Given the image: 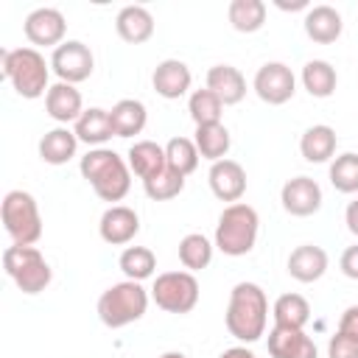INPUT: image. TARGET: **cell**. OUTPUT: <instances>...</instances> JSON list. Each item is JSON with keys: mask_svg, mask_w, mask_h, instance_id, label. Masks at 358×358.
Instances as JSON below:
<instances>
[{"mask_svg": "<svg viewBox=\"0 0 358 358\" xmlns=\"http://www.w3.org/2000/svg\"><path fill=\"white\" fill-rule=\"evenodd\" d=\"M336 84H338V76H336V67L324 59H310L305 62L302 67V87L308 90L310 98H330L336 92Z\"/></svg>", "mask_w": 358, "mask_h": 358, "instance_id": "cell-28", "label": "cell"}, {"mask_svg": "<svg viewBox=\"0 0 358 358\" xmlns=\"http://www.w3.org/2000/svg\"><path fill=\"white\" fill-rule=\"evenodd\" d=\"M336 145H338L336 129L327 126V123L308 126L302 131V137H299V154L305 157V162H327V159H333Z\"/></svg>", "mask_w": 358, "mask_h": 358, "instance_id": "cell-24", "label": "cell"}, {"mask_svg": "<svg viewBox=\"0 0 358 358\" xmlns=\"http://www.w3.org/2000/svg\"><path fill=\"white\" fill-rule=\"evenodd\" d=\"M76 148H78V137L73 129L67 126H56L50 131L42 134L39 140V159L48 162V165H64L76 157Z\"/></svg>", "mask_w": 358, "mask_h": 358, "instance_id": "cell-25", "label": "cell"}, {"mask_svg": "<svg viewBox=\"0 0 358 358\" xmlns=\"http://www.w3.org/2000/svg\"><path fill=\"white\" fill-rule=\"evenodd\" d=\"M327 358H358V338L336 330L327 341Z\"/></svg>", "mask_w": 358, "mask_h": 358, "instance_id": "cell-37", "label": "cell"}, {"mask_svg": "<svg viewBox=\"0 0 358 358\" xmlns=\"http://www.w3.org/2000/svg\"><path fill=\"white\" fill-rule=\"evenodd\" d=\"M257 229H260L257 210L246 201H235V204H227L224 213L218 215L213 243H215L218 252H224L229 257H243L255 249Z\"/></svg>", "mask_w": 358, "mask_h": 358, "instance_id": "cell-4", "label": "cell"}, {"mask_svg": "<svg viewBox=\"0 0 358 358\" xmlns=\"http://www.w3.org/2000/svg\"><path fill=\"white\" fill-rule=\"evenodd\" d=\"M73 131H76L78 143H87L92 148H103V143L109 137H115L112 120H109V109H101V106L84 109L81 117L73 123Z\"/></svg>", "mask_w": 358, "mask_h": 358, "instance_id": "cell-23", "label": "cell"}, {"mask_svg": "<svg viewBox=\"0 0 358 358\" xmlns=\"http://www.w3.org/2000/svg\"><path fill=\"white\" fill-rule=\"evenodd\" d=\"M257 98L268 106H282L294 98L296 92V78L291 73L288 64L282 62H266L263 67H257L255 73V81H252Z\"/></svg>", "mask_w": 358, "mask_h": 358, "instance_id": "cell-10", "label": "cell"}, {"mask_svg": "<svg viewBox=\"0 0 358 358\" xmlns=\"http://www.w3.org/2000/svg\"><path fill=\"white\" fill-rule=\"evenodd\" d=\"M115 31L129 45H143L154 36V17L145 6H123L115 17Z\"/></svg>", "mask_w": 358, "mask_h": 358, "instance_id": "cell-19", "label": "cell"}, {"mask_svg": "<svg viewBox=\"0 0 358 358\" xmlns=\"http://www.w3.org/2000/svg\"><path fill=\"white\" fill-rule=\"evenodd\" d=\"M187 112H190V117H193V123H196V126L221 123L224 103L218 101V95H215V92H210V90L204 87V90H193V92H190Z\"/></svg>", "mask_w": 358, "mask_h": 358, "instance_id": "cell-34", "label": "cell"}, {"mask_svg": "<svg viewBox=\"0 0 358 358\" xmlns=\"http://www.w3.org/2000/svg\"><path fill=\"white\" fill-rule=\"evenodd\" d=\"M109 120H112V131L115 137H134L145 129L148 123V112L145 103L137 98H123L109 109Z\"/></svg>", "mask_w": 358, "mask_h": 358, "instance_id": "cell-26", "label": "cell"}, {"mask_svg": "<svg viewBox=\"0 0 358 358\" xmlns=\"http://www.w3.org/2000/svg\"><path fill=\"white\" fill-rule=\"evenodd\" d=\"M327 252L316 243H302L296 246L291 255H288V274L296 280V282H316L324 277L327 271Z\"/></svg>", "mask_w": 358, "mask_h": 358, "instance_id": "cell-18", "label": "cell"}, {"mask_svg": "<svg viewBox=\"0 0 358 358\" xmlns=\"http://www.w3.org/2000/svg\"><path fill=\"white\" fill-rule=\"evenodd\" d=\"M50 70L59 76V81L67 84H81L92 76L95 70V56L92 50L78 42V39H64L59 48H53L50 53Z\"/></svg>", "mask_w": 358, "mask_h": 358, "instance_id": "cell-9", "label": "cell"}, {"mask_svg": "<svg viewBox=\"0 0 358 358\" xmlns=\"http://www.w3.org/2000/svg\"><path fill=\"white\" fill-rule=\"evenodd\" d=\"M0 64H3V76L11 81L14 92L20 98H39L48 95L50 84V64L45 62V56L36 48H14V50H3L0 53Z\"/></svg>", "mask_w": 358, "mask_h": 358, "instance_id": "cell-3", "label": "cell"}, {"mask_svg": "<svg viewBox=\"0 0 358 358\" xmlns=\"http://www.w3.org/2000/svg\"><path fill=\"white\" fill-rule=\"evenodd\" d=\"M274 6H277V8H282V11H299V8H305V11H308V8H310V6H308V0H294V3L274 0Z\"/></svg>", "mask_w": 358, "mask_h": 358, "instance_id": "cell-42", "label": "cell"}, {"mask_svg": "<svg viewBox=\"0 0 358 358\" xmlns=\"http://www.w3.org/2000/svg\"><path fill=\"white\" fill-rule=\"evenodd\" d=\"M151 299L165 313H190L199 305V280L193 271H162L154 280Z\"/></svg>", "mask_w": 358, "mask_h": 358, "instance_id": "cell-8", "label": "cell"}, {"mask_svg": "<svg viewBox=\"0 0 358 358\" xmlns=\"http://www.w3.org/2000/svg\"><path fill=\"white\" fill-rule=\"evenodd\" d=\"M280 201H282V210L288 215L308 218V215L319 213V207H322V187L310 176H294L282 185Z\"/></svg>", "mask_w": 358, "mask_h": 358, "instance_id": "cell-12", "label": "cell"}, {"mask_svg": "<svg viewBox=\"0 0 358 358\" xmlns=\"http://www.w3.org/2000/svg\"><path fill=\"white\" fill-rule=\"evenodd\" d=\"M165 159H168L171 171H176L179 176H190L199 168L201 154L190 137H171L165 145Z\"/></svg>", "mask_w": 358, "mask_h": 358, "instance_id": "cell-32", "label": "cell"}, {"mask_svg": "<svg viewBox=\"0 0 358 358\" xmlns=\"http://www.w3.org/2000/svg\"><path fill=\"white\" fill-rule=\"evenodd\" d=\"M207 90L215 92L224 106H232V103H241L243 101V95H246V78L232 64H213L207 70Z\"/></svg>", "mask_w": 358, "mask_h": 358, "instance_id": "cell-20", "label": "cell"}, {"mask_svg": "<svg viewBox=\"0 0 358 358\" xmlns=\"http://www.w3.org/2000/svg\"><path fill=\"white\" fill-rule=\"evenodd\" d=\"M159 358H187L185 352H176V350H168V352H162Z\"/></svg>", "mask_w": 358, "mask_h": 358, "instance_id": "cell-43", "label": "cell"}, {"mask_svg": "<svg viewBox=\"0 0 358 358\" xmlns=\"http://www.w3.org/2000/svg\"><path fill=\"white\" fill-rule=\"evenodd\" d=\"M78 171L103 201H123L131 187V168L112 148H90L81 157Z\"/></svg>", "mask_w": 358, "mask_h": 358, "instance_id": "cell-2", "label": "cell"}, {"mask_svg": "<svg viewBox=\"0 0 358 358\" xmlns=\"http://www.w3.org/2000/svg\"><path fill=\"white\" fill-rule=\"evenodd\" d=\"M213 249H215V243H210V238H204L201 232H190L179 241V260L187 271H201L210 266Z\"/></svg>", "mask_w": 358, "mask_h": 358, "instance_id": "cell-33", "label": "cell"}, {"mask_svg": "<svg viewBox=\"0 0 358 358\" xmlns=\"http://www.w3.org/2000/svg\"><path fill=\"white\" fill-rule=\"evenodd\" d=\"M22 31L28 36L31 45H42V48H59L64 42V34H67V22H64V14L53 6H42V8H34L25 22H22Z\"/></svg>", "mask_w": 358, "mask_h": 358, "instance_id": "cell-11", "label": "cell"}, {"mask_svg": "<svg viewBox=\"0 0 358 358\" xmlns=\"http://www.w3.org/2000/svg\"><path fill=\"white\" fill-rule=\"evenodd\" d=\"M302 25H305V34H308L313 42H319V45H330V42H336V39L341 36V31H344L341 14H338L333 6H327V3H322V6H310V8L305 11Z\"/></svg>", "mask_w": 358, "mask_h": 358, "instance_id": "cell-21", "label": "cell"}, {"mask_svg": "<svg viewBox=\"0 0 358 358\" xmlns=\"http://www.w3.org/2000/svg\"><path fill=\"white\" fill-rule=\"evenodd\" d=\"M3 227L17 246H34L42 238V215L39 204L28 190H8L0 204Z\"/></svg>", "mask_w": 358, "mask_h": 358, "instance_id": "cell-6", "label": "cell"}, {"mask_svg": "<svg viewBox=\"0 0 358 358\" xmlns=\"http://www.w3.org/2000/svg\"><path fill=\"white\" fill-rule=\"evenodd\" d=\"M227 20L241 34H255L266 22V3L263 0H232L227 6Z\"/></svg>", "mask_w": 358, "mask_h": 358, "instance_id": "cell-30", "label": "cell"}, {"mask_svg": "<svg viewBox=\"0 0 358 358\" xmlns=\"http://www.w3.org/2000/svg\"><path fill=\"white\" fill-rule=\"evenodd\" d=\"M140 232V215L126 207V204H112L103 210L101 221H98V235L101 241L112 243V246H123L129 241H134V235Z\"/></svg>", "mask_w": 358, "mask_h": 358, "instance_id": "cell-14", "label": "cell"}, {"mask_svg": "<svg viewBox=\"0 0 358 358\" xmlns=\"http://www.w3.org/2000/svg\"><path fill=\"white\" fill-rule=\"evenodd\" d=\"M3 268H6V274L14 280V285L22 294H39L53 280V271H50L45 255L36 246H17V243H11L3 252Z\"/></svg>", "mask_w": 358, "mask_h": 358, "instance_id": "cell-7", "label": "cell"}, {"mask_svg": "<svg viewBox=\"0 0 358 358\" xmlns=\"http://www.w3.org/2000/svg\"><path fill=\"white\" fill-rule=\"evenodd\" d=\"M143 190L151 201H168V199H176L182 190H185V176H179L176 171L165 168L162 173L151 176L143 182Z\"/></svg>", "mask_w": 358, "mask_h": 358, "instance_id": "cell-36", "label": "cell"}, {"mask_svg": "<svg viewBox=\"0 0 358 358\" xmlns=\"http://www.w3.org/2000/svg\"><path fill=\"white\" fill-rule=\"evenodd\" d=\"M330 185L338 193H358V154L344 151L330 162Z\"/></svg>", "mask_w": 358, "mask_h": 358, "instance_id": "cell-35", "label": "cell"}, {"mask_svg": "<svg viewBox=\"0 0 358 358\" xmlns=\"http://www.w3.org/2000/svg\"><path fill=\"white\" fill-rule=\"evenodd\" d=\"M151 84H154L157 95H162V98H168V101H176V98H182V95L190 90L193 73H190V67H187L182 59H165V62H159V64L154 67Z\"/></svg>", "mask_w": 358, "mask_h": 358, "instance_id": "cell-16", "label": "cell"}, {"mask_svg": "<svg viewBox=\"0 0 358 358\" xmlns=\"http://www.w3.org/2000/svg\"><path fill=\"white\" fill-rule=\"evenodd\" d=\"M266 347H268L271 358H319V350H316L313 338L305 330H296V327L274 324L268 330Z\"/></svg>", "mask_w": 358, "mask_h": 358, "instance_id": "cell-15", "label": "cell"}, {"mask_svg": "<svg viewBox=\"0 0 358 358\" xmlns=\"http://www.w3.org/2000/svg\"><path fill=\"white\" fill-rule=\"evenodd\" d=\"M45 109L56 123L64 126V123H76L81 117L84 101H81V92L76 90V84L56 81V84H50V90L45 95Z\"/></svg>", "mask_w": 358, "mask_h": 358, "instance_id": "cell-17", "label": "cell"}, {"mask_svg": "<svg viewBox=\"0 0 358 358\" xmlns=\"http://www.w3.org/2000/svg\"><path fill=\"white\" fill-rule=\"evenodd\" d=\"M344 221H347V229L358 238V199H352V201L347 204V210H344Z\"/></svg>", "mask_w": 358, "mask_h": 358, "instance_id": "cell-40", "label": "cell"}, {"mask_svg": "<svg viewBox=\"0 0 358 358\" xmlns=\"http://www.w3.org/2000/svg\"><path fill=\"white\" fill-rule=\"evenodd\" d=\"M145 310H148V291L134 280L115 282L98 296V319L112 330H120L143 319Z\"/></svg>", "mask_w": 358, "mask_h": 358, "instance_id": "cell-5", "label": "cell"}, {"mask_svg": "<svg viewBox=\"0 0 358 358\" xmlns=\"http://www.w3.org/2000/svg\"><path fill=\"white\" fill-rule=\"evenodd\" d=\"M218 358H257L252 350H246V347H229V350H224Z\"/></svg>", "mask_w": 358, "mask_h": 358, "instance_id": "cell-41", "label": "cell"}, {"mask_svg": "<svg viewBox=\"0 0 358 358\" xmlns=\"http://www.w3.org/2000/svg\"><path fill=\"white\" fill-rule=\"evenodd\" d=\"M338 333L358 338V305H350L338 319Z\"/></svg>", "mask_w": 358, "mask_h": 358, "instance_id": "cell-39", "label": "cell"}, {"mask_svg": "<svg viewBox=\"0 0 358 358\" xmlns=\"http://www.w3.org/2000/svg\"><path fill=\"white\" fill-rule=\"evenodd\" d=\"M207 182H210V190L215 199L221 201H241V196L246 193V171L241 162L235 159H218L210 165V173H207Z\"/></svg>", "mask_w": 358, "mask_h": 358, "instance_id": "cell-13", "label": "cell"}, {"mask_svg": "<svg viewBox=\"0 0 358 358\" xmlns=\"http://www.w3.org/2000/svg\"><path fill=\"white\" fill-rule=\"evenodd\" d=\"M193 143H196L201 159L218 162V159H227V151L232 145V137H229V129L224 123H207V126H196Z\"/></svg>", "mask_w": 358, "mask_h": 358, "instance_id": "cell-27", "label": "cell"}, {"mask_svg": "<svg viewBox=\"0 0 358 358\" xmlns=\"http://www.w3.org/2000/svg\"><path fill=\"white\" fill-rule=\"evenodd\" d=\"M126 162H129L131 173L145 182V179H151V176H157L168 168L165 145H159L154 140H137V143H131V148L126 154Z\"/></svg>", "mask_w": 358, "mask_h": 358, "instance_id": "cell-22", "label": "cell"}, {"mask_svg": "<svg viewBox=\"0 0 358 358\" xmlns=\"http://www.w3.org/2000/svg\"><path fill=\"white\" fill-rule=\"evenodd\" d=\"M120 271L126 274V280H134V282H143L154 274L157 268V255L148 249V246H126L120 252V260H117Z\"/></svg>", "mask_w": 358, "mask_h": 358, "instance_id": "cell-31", "label": "cell"}, {"mask_svg": "<svg viewBox=\"0 0 358 358\" xmlns=\"http://www.w3.org/2000/svg\"><path fill=\"white\" fill-rule=\"evenodd\" d=\"M224 322H227L229 336H235L243 344H255L257 338H263L266 336V322H268L266 291L257 282H238L229 291Z\"/></svg>", "mask_w": 358, "mask_h": 358, "instance_id": "cell-1", "label": "cell"}, {"mask_svg": "<svg viewBox=\"0 0 358 358\" xmlns=\"http://www.w3.org/2000/svg\"><path fill=\"white\" fill-rule=\"evenodd\" d=\"M271 316H274V324H280V327L305 330V324L310 319V305L302 294H280L271 305Z\"/></svg>", "mask_w": 358, "mask_h": 358, "instance_id": "cell-29", "label": "cell"}, {"mask_svg": "<svg viewBox=\"0 0 358 358\" xmlns=\"http://www.w3.org/2000/svg\"><path fill=\"white\" fill-rule=\"evenodd\" d=\"M338 266H341L344 277H350V280H358V243H355V246H347V249L341 252V260H338Z\"/></svg>", "mask_w": 358, "mask_h": 358, "instance_id": "cell-38", "label": "cell"}]
</instances>
